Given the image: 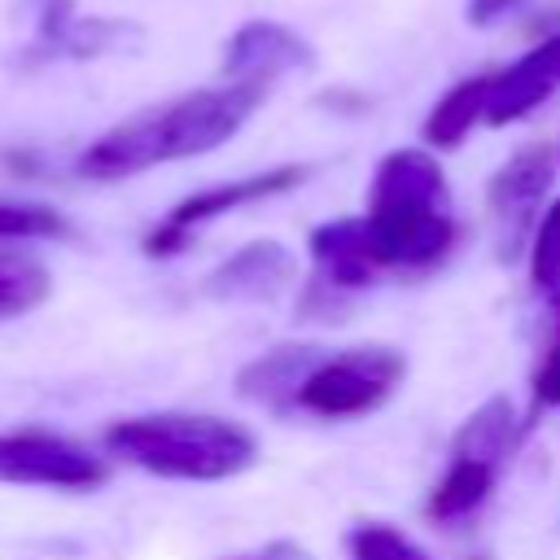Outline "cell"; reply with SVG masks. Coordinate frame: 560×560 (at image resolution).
Returning <instances> with one entry per match:
<instances>
[{
    "instance_id": "obj_1",
    "label": "cell",
    "mask_w": 560,
    "mask_h": 560,
    "mask_svg": "<svg viewBox=\"0 0 560 560\" xmlns=\"http://www.w3.org/2000/svg\"><path fill=\"white\" fill-rule=\"evenodd\" d=\"M267 92L271 88L223 79L214 88H197V92L158 101L149 109H136L109 131H101L92 144H83V153L74 158V171L92 184H118L153 166L214 153L245 131V122L262 109Z\"/></svg>"
},
{
    "instance_id": "obj_2",
    "label": "cell",
    "mask_w": 560,
    "mask_h": 560,
    "mask_svg": "<svg viewBox=\"0 0 560 560\" xmlns=\"http://www.w3.org/2000/svg\"><path fill=\"white\" fill-rule=\"evenodd\" d=\"M359 232L381 276H424L451 258L459 223L451 214L446 171L433 149H389L376 162Z\"/></svg>"
},
{
    "instance_id": "obj_3",
    "label": "cell",
    "mask_w": 560,
    "mask_h": 560,
    "mask_svg": "<svg viewBox=\"0 0 560 560\" xmlns=\"http://www.w3.org/2000/svg\"><path fill=\"white\" fill-rule=\"evenodd\" d=\"M105 455L158 481L219 486L258 468L262 442L249 424L214 411H140L118 416L101 433Z\"/></svg>"
},
{
    "instance_id": "obj_4",
    "label": "cell",
    "mask_w": 560,
    "mask_h": 560,
    "mask_svg": "<svg viewBox=\"0 0 560 560\" xmlns=\"http://www.w3.org/2000/svg\"><path fill=\"white\" fill-rule=\"evenodd\" d=\"M402 381H407V354L398 346L363 341V346L324 350L311 376L302 381L293 411L328 424L363 420L376 416L402 389Z\"/></svg>"
},
{
    "instance_id": "obj_5",
    "label": "cell",
    "mask_w": 560,
    "mask_h": 560,
    "mask_svg": "<svg viewBox=\"0 0 560 560\" xmlns=\"http://www.w3.org/2000/svg\"><path fill=\"white\" fill-rule=\"evenodd\" d=\"M109 477H114V459L70 433H57L44 424L0 429V486L92 494Z\"/></svg>"
},
{
    "instance_id": "obj_6",
    "label": "cell",
    "mask_w": 560,
    "mask_h": 560,
    "mask_svg": "<svg viewBox=\"0 0 560 560\" xmlns=\"http://www.w3.org/2000/svg\"><path fill=\"white\" fill-rule=\"evenodd\" d=\"M306 175H311V166L284 162V166H267V171H254V175H236V179L197 188V192H188L184 201H175L162 223H153V228L144 232L140 249H144V258H175V254H184L210 223H219V219H228V214H236V210L276 201V197H284V192H293L298 184H306Z\"/></svg>"
},
{
    "instance_id": "obj_7",
    "label": "cell",
    "mask_w": 560,
    "mask_h": 560,
    "mask_svg": "<svg viewBox=\"0 0 560 560\" xmlns=\"http://www.w3.org/2000/svg\"><path fill=\"white\" fill-rule=\"evenodd\" d=\"M298 280H302L298 254L276 236H262V241H245L223 262H214L201 276V293L223 306H267L289 289H298Z\"/></svg>"
},
{
    "instance_id": "obj_8",
    "label": "cell",
    "mask_w": 560,
    "mask_h": 560,
    "mask_svg": "<svg viewBox=\"0 0 560 560\" xmlns=\"http://www.w3.org/2000/svg\"><path fill=\"white\" fill-rule=\"evenodd\" d=\"M556 149L551 144H525L516 149L486 184V206H490V219L516 236L525 228H534V219L542 214V201L551 192V179H556Z\"/></svg>"
},
{
    "instance_id": "obj_9",
    "label": "cell",
    "mask_w": 560,
    "mask_h": 560,
    "mask_svg": "<svg viewBox=\"0 0 560 560\" xmlns=\"http://www.w3.org/2000/svg\"><path fill=\"white\" fill-rule=\"evenodd\" d=\"M315 66V52L311 44L280 26V22H245L232 39H228V52H223V79L228 83H258V88H271L276 79L293 74V70H311Z\"/></svg>"
},
{
    "instance_id": "obj_10",
    "label": "cell",
    "mask_w": 560,
    "mask_h": 560,
    "mask_svg": "<svg viewBox=\"0 0 560 560\" xmlns=\"http://www.w3.org/2000/svg\"><path fill=\"white\" fill-rule=\"evenodd\" d=\"M35 57H105L140 39L131 22L118 18H83L74 0H35Z\"/></svg>"
},
{
    "instance_id": "obj_11",
    "label": "cell",
    "mask_w": 560,
    "mask_h": 560,
    "mask_svg": "<svg viewBox=\"0 0 560 560\" xmlns=\"http://www.w3.org/2000/svg\"><path fill=\"white\" fill-rule=\"evenodd\" d=\"M328 346L315 341H276L262 354H254L241 372H236V398H245L249 407H262L271 416H293L298 389L311 376V368L319 363Z\"/></svg>"
},
{
    "instance_id": "obj_12",
    "label": "cell",
    "mask_w": 560,
    "mask_h": 560,
    "mask_svg": "<svg viewBox=\"0 0 560 560\" xmlns=\"http://www.w3.org/2000/svg\"><path fill=\"white\" fill-rule=\"evenodd\" d=\"M560 92V31H551L542 44H534L525 57H516L508 70L490 74V105L486 122L503 127L525 114H534L542 101Z\"/></svg>"
},
{
    "instance_id": "obj_13",
    "label": "cell",
    "mask_w": 560,
    "mask_h": 560,
    "mask_svg": "<svg viewBox=\"0 0 560 560\" xmlns=\"http://www.w3.org/2000/svg\"><path fill=\"white\" fill-rule=\"evenodd\" d=\"M499 477H503V464L468 455V451H451L442 477L433 481V490L424 499V516L433 525H464L468 516H477L490 503Z\"/></svg>"
},
{
    "instance_id": "obj_14",
    "label": "cell",
    "mask_w": 560,
    "mask_h": 560,
    "mask_svg": "<svg viewBox=\"0 0 560 560\" xmlns=\"http://www.w3.org/2000/svg\"><path fill=\"white\" fill-rule=\"evenodd\" d=\"M529 424L534 420L521 416L508 394H494V398H486L481 407H472L464 416V424L451 438V451H468V455H481V459H494V464L508 468L521 438L529 433Z\"/></svg>"
},
{
    "instance_id": "obj_15",
    "label": "cell",
    "mask_w": 560,
    "mask_h": 560,
    "mask_svg": "<svg viewBox=\"0 0 560 560\" xmlns=\"http://www.w3.org/2000/svg\"><path fill=\"white\" fill-rule=\"evenodd\" d=\"M486 105H490V74H472V79H459L455 88H446L433 109L424 114V149L433 153H451L468 140V131L477 122H486Z\"/></svg>"
},
{
    "instance_id": "obj_16",
    "label": "cell",
    "mask_w": 560,
    "mask_h": 560,
    "mask_svg": "<svg viewBox=\"0 0 560 560\" xmlns=\"http://www.w3.org/2000/svg\"><path fill=\"white\" fill-rule=\"evenodd\" d=\"M52 298L48 262L26 245H0V328L35 315Z\"/></svg>"
},
{
    "instance_id": "obj_17",
    "label": "cell",
    "mask_w": 560,
    "mask_h": 560,
    "mask_svg": "<svg viewBox=\"0 0 560 560\" xmlns=\"http://www.w3.org/2000/svg\"><path fill=\"white\" fill-rule=\"evenodd\" d=\"M70 232L74 228L57 206L0 197V245H44V241H66Z\"/></svg>"
},
{
    "instance_id": "obj_18",
    "label": "cell",
    "mask_w": 560,
    "mask_h": 560,
    "mask_svg": "<svg viewBox=\"0 0 560 560\" xmlns=\"http://www.w3.org/2000/svg\"><path fill=\"white\" fill-rule=\"evenodd\" d=\"M525 267L534 289H560V192L542 206L525 241Z\"/></svg>"
},
{
    "instance_id": "obj_19",
    "label": "cell",
    "mask_w": 560,
    "mask_h": 560,
    "mask_svg": "<svg viewBox=\"0 0 560 560\" xmlns=\"http://www.w3.org/2000/svg\"><path fill=\"white\" fill-rule=\"evenodd\" d=\"M346 547H350V560H433L411 534H402L389 521H363V525H354L350 538H346Z\"/></svg>"
},
{
    "instance_id": "obj_20",
    "label": "cell",
    "mask_w": 560,
    "mask_h": 560,
    "mask_svg": "<svg viewBox=\"0 0 560 560\" xmlns=\"http://www.w3.org/2000/svg\"><path fill=\"white\" fill-rule=\"evenodd\" d=\"M556 407H560V328H556V341L547 346V354L534 368V381H529V416L556 411Z\"/></svg>"
},
{
    "instance_id": "obj_21",
    "label": "cell",
    "mask_w": 560,
    "mask_h": 560,
    "mask_svg": "<svg viewBox=\"0 0 560 560\" xmlns=\"http://www.w3.org/2000/svg\"><path fill=\"white\" fill-rule=\"evenodd\" d=\"M228 560H315V551L298 538H271L254 551H241V556H228Z\"/></svg>"
},
{
    "instance_id": "obj_22",
    "label": "cell",
    "mask_w": 560,
    "mask_h": 560,
    "mask_svg": "<svg viewBox=\"0 0 560 560\" xmlns=\"http://www.w3.org/2000/svg\"><path fill=\"white\" fill-rule=\"evenodd\" d=\"M508 9H516V0H468V22H472V26H490V22H499Z\"/></svg>"
},
{
    "instance_id": "obj_23",
    "label": "cell",
    "mask_w": 560,
    "mask_h": 560,
    "mask_svg": "<svg viewBox=\"0 0 560 560\" xmlns=\"http://www.w3.org/2000/svg\"><path fill=\"white\" fill-rule=\"evenodd\" d=\"M556 158H560V144H556Z\"/></svg>"
}]
</instances>
